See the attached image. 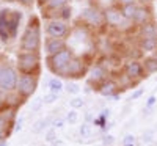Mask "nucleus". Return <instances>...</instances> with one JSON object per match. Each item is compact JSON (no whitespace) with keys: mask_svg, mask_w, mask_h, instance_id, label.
I'll list each match as a JSON object with an SVG mask.
<instances>
[{"mask_svg":"<svg viewBox=\"0 0 157 146\" xmlns=\"http://www.w3.org/2000/svg\"><path fill=\"white\" fill-rule=\"evenodd\" d=\"M19 47L22 52H39L41 49V27L38 17H32L25 32L21 36Z\"/></svg>","mask_w":157,"mask_h":146,"instance_id":"obj_1","label":"nucleus"},{"mask_svg":"<svg viewBox=\"0 0 157 146\" xmlns=\"http://www.w3.org/2000/svg\"><path fill=\"white\" fill-rule=\"evenodd\" d=\"M102 11H104L105 25H109V27H112L118 32H123V33H127L134 29V22L123 16V13L118 5H110L107 8H104Z\"/></svg>","mask_w":157,"mask_h":146,"instance_id":"obj_2","label":"nucleus"},{"mask_svg":"<svg viewBox=\"0 0 157 146\" xmlns=\"http://www.w3.org/2000/svg\"><path fill=\"white\" fill-rule=\"evenodd\" d=\"M17 71L19 74L38 75L41 71L39 52H21V54H17Z\"/></svg>","mask_w":157,"mask_h":146,"instance_id":"obj_3","label":"nucleus"},{"mask_svg":"<svg viewBox=\"0 0 157 146\" xmlns=\"http://www.w3.org/2000/svg\"><path fill=\"white\" fill-rule=\"evenodd\" d=\"M90 66L91 64L86 63L83 57L74 55L72 60L69 61V64L61 71V74L58 77L68 79V80H80V79H86L88 71H90Z\"/></svg>","mask_w":157,"mask_h":146,"instance_id":"obj_4","label":"nucleus"},{"mask_svg":"<svg viewBox=\"0 0 157 146\" xmlns=\"http://www.w3.org/2000/svg\"><path fill=\"white\" fill-rule=\"evenodd\" d=\"M72 57H74V52L69 47L57 52V54H54V55H47V60H46L47 61V68L58 77L61 74V71L69 64Z\"/></svg>","mask_w":157,"mask_h":146,"instance_id":"obj_5","label":"nucleus"},{"mask_svg":"<svg viewBox=\"0 0 157 146\" xmlns=\"http://www.w3.org/2000/svg\"><path fill=\"white\" fill-rule=\"evenodd\" d=\"M85 27H90V29H102L105 25V19H104V11H101L99 8L96 6H88L85 8L80 16H78Z\"/></svg>","mask_w":157,"mask_h":146,"instance_id":"obj_6","label":"nucleus"},{"mask_svg":"<svg viewBox=\"0 0 157 146\" xmlns=\"http://www.w3.org/2000/svg\"><path fill=\"white\" fill-rule=\"evenodd\" d=\"M38 88V75H30V74H21L17 79V86L16 93L25 101L35 94Z\"/></svg>","mask_w":157,"mask_h":146,"instance_id":"obj_7","label":"nucleus"},{"mask_svg":"<svg viewBox=\"0 0 157 146\" xmlns=\"http://www.w3.org/2000/svg\"><path fill=\"white\" fill-rule=\"evenodd\" d=\"M17 69H14L11 64H2L0 66V88L6 93L16 91L17 86Z\"/></svg>","mask_w":157,"mask_h":146,"instance_id":"obj_8","label":"nucleus"},{"mask_svg":"<svg viewBox=\"0 0 157 146\" xmlns=\"http://www.w3.org/2000/svg\"><path fill=\"white\" fill-rule=\"evenodd\" d=\"M110 75H112L110 71H109L101 61H98V63H94V64L90 66V71H88V75H86V82H88L90 85H93V90H94L101 82H104V80H105V79H109Z\"/></svg>","mask_w":157,"mask_h":146,"instance_id":"obj_9","label":"nucleus"},{"mask_svg":"<svg viewBox=\"0 0 157 146\" xmlns=\"http://www.w3.org/2000/svg\"><path fill=\"white\" fill-rule=\"evenodd\" d=\"M127 77H130L132 80L140 82L146 77L145 68H143V63L141 60H126L123 63V69H121Z\"/></svg>","mask_w":157,"mask_h":146,"instance_id":"obj_10","label":"nucleus"},{"mask_svg":"<svg viewBox=\"0 0 157 146\" xmlns=\"http://www.w3.org/2000/svg\"><path fill=\"white\" fill-rule=\"evenodd\" d=\"M94 91L98 93L99 96H102V98L116 99V98H118V93L121 91V88H120V83L116 82V79L109 77V79H105L104 82H101V83L94 88Z\"/></svg>","mask_w":157,"mask_h":146,"instance_id":"obj_11","label":"nucleus"},{"mask_svg":"<svg viewBox=\"0 0 157 146\" xmlns=\"http://www.w3.org/2000/svg\"><path fill=\"white\" fill-rule=\"evenodd\" d=\"M46 33L50 38H66L71 32H69L68 22L61 19H50L46 24Z\"/></svg>","mask_w":157,"mask_h":146,"instance_id":"obj_12","label":"nucleus"},{"mask_svg":"<svg viewBox=\"0 0 157 146\" xmlns=\"http://www.w3.org/2000/svg\"><path fill=\"white\" fill-rule=\"evenodd\" d=\"M149 21H152V11H151L149 5H141V3H138L137 11H135V16H134V19H132L134 25H135V27H140V25L146 24V22H149Z\"/></svg>","mask_w":157,"mask_h":146,"instance_id":"obj_13","label":"nucleus"},{"mask_svg":"<svg viewBox=\"0 0 157 146\" xmlns=\"http://www.w3.org/2000/svg\"><path fill=\"white\" fill-rule=\"evenodd\" d=\"M68 47V43L64 38H47L44 41V49H46V54L47 55H54L57 54V52L63 50Z\"/></svg>","mask_w":157,"mask_h":146,"instance_id":"obj_14","label":"nucleus"},{"mask_svg":"<svg viewBox=\"0 0 157 146\" xmlns=\"http://www.w3.org/2000/svg\"><path fill=\"white\" fill-rule=\"evenodd\" d=\"M69 2H71V0H47V3L43 6V11L46 13L47 17L50 16V13H54L50 19H58V11L61 8H64L66 5H69ZM44 13H43V14H44Z\"/></svg>","mask_w":157,"mask_h":146,"instance_id":"obj_15","label":"nucleus"},{"mask_svg":"<svg viewBox=\"0 0 157 146\" xmlns=\"http://www.w3.org/2000/svg\"><path fill=\"white\" fill-rule=\"evenodd\" d=\"M21 21H22V13L21 11H11V10H8V13H6V25H8V30H10L11 38H14L17 35Z\"/></svg>","mask_w":157,"mask_h":146,"instance_id":"obj_16","label":"nucleus"},{"mask_svg":"<svg viewBox=\"0 0 157 146\" xmlns=\"http://www.w3.org/2000/svg\"><path fill=\"white\" fill-rule=\"evenodd\" d=\"M137 47L143 54H154L157 52V38H138Z\"/></svg>","mask_w":157,"mask_h":146,"instance_id":"obj_17","label":"nucleus"},{"mask_svg":"<svg viewBox=\"0 0 157 146\" xmlns=\"http://www.w3.org/2000/svg\"><path fill=\"white\" fill-rule=\"evenodd\" d=\"M137 33L140 38H157V22L149 21L140 25V27H137Z\"/></svg>","mask_w":157,"mask_h":146,"instance_id":"obj_18","label":"nucleus"},{"mask_svg":"<svg viewBox=\"0 0 157 146\" xmlns=\"http://www.w3.org/2000/svg\"><path fill=\"white\" fill-rule=\"evenodd\" d=\"M57 116V112H52V115L46 116V118H39L38 121L33 123L32 126V134H41V132L47 127L52 126V121H54V118Z\"/></svg>","mask_w":157,"mask_h":146,"instance_id":"obj_19","label":"nucleus"},{"mask_svg":"<svg viewBox=\"0 0 157 146\" xmlns=\"http://www.w3.org/2000/svg\"><path fill=\"white\" fill-rule=\"evenodd\" d=\"M141 63H143V68H145L146 74H155L157 72V52L145 57L141 60Z\"/></svg>","mask_w":157,"mask_h":146,"instance_id":"obj_20","label":"nucleus"},{"mask_svg":"<svg viewBox=\"0 0 157 146\" xmlns=\"http://www.w3.org/2000/svg\"><path fill=\"white\" fill-rule=\"evenodd\" d=\"M6 13H8L6 8L0 11V39H2V41H8L11 38L8 25H6Z\"/></svg>","mask_w":157,"mask_h":146,"instance_id":"obj_21","label":"nucleus"},{"mask_svg":"<svg viewBox=\"0 0 157 146\" xmlns=\"http://www.w3.org/2000/svg\"><path fill=\"white\" fill-rule=\"evenodd\" d=\"M110 118V109H104L94 119H93V126H98L101 129H104L109 123H107V119Z\"/></svg>","mask_w":157,"mask_h":146,"instance_id":"obj_22","label":"nucleus"},{"mask_svg":"<svg viewBox=\"0 0 157 146\" xmlns=\"http://www.w3.org/2000/svg\"><path fill=\"white\" fill-rule=\"evenodd\" d=\"M64 90V83L61 80V77H54L49 80V91L55 93V94H60V93Z\"/></svg>","mask_w":157,"mask_h":146,"instance_id":"obj_23","label":"nucleus"},{"mask_svg":"<svg viewBox=\"0 0 157 146\" xmlns=\"http://www.w3.org/2000/svg\"><path fill=\"white\" fill-rule=\"evenodd\" d=\"M137 6H138V3H129V5H121V6H120V10H121L123 16H124L126 19L132 21V19H134V16H135Z\"/></svg>","mask_w":157,"mask_h":146,"instance_id":"obj_24","label":"nucleus"},{"mask_svg":"<svg viewBox=\"0 0 157 146\" xmlns=\"http://www.w3.org/2000/svg\"><path fill=\"white\" fill-rule=\"evenodd\" d=\"M91 134H93V124L91 123L83 121L80 126H78V135H80L82 138H88V137H91Z\"/></svg>","mask_w":157,"mask_h":146,"instance_id":"obj_25","label":"nucleus"},{"mask_svg":"<svg viewBox=\"0 0 157 146\" xmlns=\"http://www.w3.org/2000/svg\"><path fill=\"white\" fill-rule=\"evenodd\" d=\"M64 90H66V93H68V94L77 96L78 93L82 91V86L77 83V80H68V83L64 85Z\"/></svg>","mask_w":157,"mask_h":146,"instance_id":"obj_26","label":"nucleus"},{"mask_svg":"<svg viewBox=\"0 0 157 146\" xmlns=\"http://www.w3.org/2000/svg\"><path fill=\"white\" fill-rule=\"evenodd\" d=\"M71 17H72V8H71L69 5H66L64 8H61V10L58 11V19L68 22V21H71Z\"/></svg>","mask_w":157,"mask_h":146,"instance_id":"obj_27","label":"nucleus"},{"mask_svg":"<svg viewBox=\"0 0 157 146\" xmlns=\"http://www.w3.org/2000/svg\"><path fill=\"white\" fill-rule=\"evenodd\" d=\"M85 99L83 98H74V99H71L69 101V105H71V109H74V110H78V109H83L85 107Z\"/></svg>","mask_w":157,"mask_h":146,"instance_id":"obj_28","label":"nucleus"},{"mask_svg":"<svg viewBox=\"0 0 157 146\" xmlns=\"http://www.w3.org/2000/svg\"><path fill=\"white\" fill-rule=\"evenodd\" d=\"M64 118H66V123H69V124H77V121H78V112L74 110V109H71L66 115H64Z\"/></svg>","mask_w":157,"mask_h":146,"instance_id":"obj_29","label":"nucleus"},{"mask_svg":"<svg viewBox=\"0 0 157 146\" xmlns=\"http://www.w3.org/2000/svg\"><path fill=\"white\" fill-rule=\"evenodd\" d=\"M154 135H155V132L154 130H145L143 132V135H141V140H143V143L145 144H151V143H154Z\"/></svg>","mask_w":157,"mask_h":146,"instance_id":"obj_30","label":"nucleus"},{"mask_svg":"<svg viewBox=\"0 0 157 146\" xmlns=\"http://www.w3.org/2000/svg\"><path fill=\"white\" fill-rule=\"evenodd\" d=\"M46 141L47 143H55L57 141V129L55 127H49L47 132H46Z\"/></svg>","mask_w":157,"mask_h":146,"instance_id":"obj_31","label":"nucleus"},{"mask_svg":"<svg viewBox=\"0 0 157 146\" xmlns=\"http://www.w3.org/2000/svg\"><path fill=\"white\" fill-rule=\"evenodd\" d=\"M11 127H13V124L8 121V119L0 113V130H3V132H8L10 134V130H11Z\"/></svg>","mask_w":157,"mask_h":146,"instance_id":"obj_32","label":"nucleus"},{"mask_svg":"<svg viewBox=\"0 0 157 146\" xmlns=\"http://www.w3.org/2000/svg\"><path fill=\"white\" fill-rule=\"evenodd\" d=\"M64 124H66V118H64V116L61 118V116H58V115L54 118V121H52V127H55L57 130H58V129H63Z\"/></svg>","mask_w":157,"mask_h":146,"instance_id":"obj_33","label":"nucleus"},{"mask_svg":"<svg viewBox=\"0 0 157 146\" xmlns=\"http://www.w3.org/2000/svg\"><path fill=\"white\" fill-rule=\"evenodd\" d=\"M58 96H60V94H55V93H50V91H49L47 94L43 96V101H44V104L50 105V104H54V102L58 101Z\"/></svg>","mask_w":157,"mask_h":146,"instance_id":"obj_34","label":"nucleus"},{"mask_svg":"<svg viewBox=\"0 0 157 146\" xmlns=\"http://www.w3.org/2000/svg\"><path fill=\"white\" fill-rule=\"evenodd\" d=\"M115 140H116V138H115L112 134H105V135L102 137V144H104V146H113V144H115Z\"/></svg>","mask_w":157,"mask_h":146,"instance_id":"obj_35","label":"nucleus"},{"mask_svg":"<svg viewBox=\"0 0 157 146\" xmlns=\"http://www.w3.org/2000/svg\"><path fill=\"white\" fill-rule=\"evenodd\" d=\"M155 104H157V98H155V94H151L145 102V110H151Z\"/></svg>","mask_w":157,"mask_h":146,"instance_id":"obj_36","label":"nucleus"},{"mask_svg":"<svg viewBox=\"0 0 157 146\" xmlns=\"http://www.w3.org/2000/svg\"><path fill=\"white\" fill-rule=\"evenodd\" d=\"M43 105H44L43 98H36V99L33 101V104H32V112H38V110H41Z\"/></svg>","mask_w":157,"mask_h":146,"instance_id":"obj_37","label":"nucleus"},{"mask_svg":"<svg viewBox=\"0 0 157 146\" xmlns=\"http://www.w3.org/2000/svg\"><path fill=\"white\" fill-rule=\"evenodd\" d=\"M143 94H145V88H137L135 91H132V94H130V99H129V101H137V99H140Z\"/></svg>","mask_w":157,"mask_h":146,"instance_id":"obj_38","label":"nucleus"},{"mask_svg":"<svg viewBox=\"0 0 157 146\" xmlns=\"http://www.w3.org/2000/svg\"><path fill=\"white\" fill-rule=\"evenodd\" d=\"M130 143H135V137H134L132 134L124 135V138H123V144H130Z\"/></svg>","mask_w":157,"mask_h":146,"instance_id":"obj_39","label":"nucleus"},{"mask_svg":"<svg viewBox=\"0 0 157 146\" xmlns=\"http://www.w3.org/2000/svg\"><path fill=\"white\" fill-rule=\"evenodd\" d=\"M115 2L118 6H121V5H129V3H137V0H115Z\"/></svg>","mask_w":157,"mask_h":146,"instance_id":"obj_40","label":"nucleus"},{"mask_svg":"<svg viewBox=\"0 0 157 146\" xmlns=\"http://www.w3.org/2000/svg\"><path fill=\"white\" fill-rule=\"evenodd\" d=\"M16 2H19V3L24 5V6H32L35 0H16Z\"/></svg>","mask_w":157,"mask_h":146,"instance_id":"obj_41","label":"nucleus"},{"mask_svg":"<svg viewBox=\"0 0 157 146\" xmlns=\"http://www.w3.org/2000/svg\"><path fill=\"white\" fill-rule=\"evenodd\" d=\"M22 123H24V118H19V121H14V129L21 130L22 129Z\"/></svg>","mask_w":157,"mask_h":146,"instance_id":"obj_42","label":"nucleus"},{"mask_svg":"<svg viewBox=\"0 0 157 146\" xmlns=\"http://www.w3.org/2000/svg\"><path fill=\"white\" fill-rule=\"evenodd\" d=\"M6 107H8L6 101H5V99H0V112H2V110H5Z\"/></svg>","mask_w":157,"mask_h":146,"instance_id":"obj_43","label":"nucleus"},{"mask_svg":"<svg viewBox=\"0 0 157 146\" xmlns=\"http://www.w3.org/2000/svg\"><path fill=\"white\" fill-rule=\"evenodd\" d=\"M8 137V132H3V130H0V141H3L5 138Z\"/></svg>","mask_w":157,"mask_h":146,"instance_id":"obj_44","label":"nucleus"},{"mask_svg":"<svg viewBox=\"0 0 157 146\" xmlns=\"http://www.w3.org/2000/svg\"><path fill=\"white\" fill-rule=\"evenodd\" d=\"M137 2H138V3H141V5H149V3L152 2V0H137Z\"/></svg>","mask_w":157,"mask_h":146,"instance_id":"obj_45","label":"nucleus"},{"mask_svg":"<svg viewBox=\"0 0 157 146\" xmlns=\"http://www.w3.org/2000/svg\"><path fill=\"white\" fill-rule=\"evenodd\" d=\"M36 2H38L39 5H41V6H44V5L47 3V0H36Z\"/></svg>","mask_w":157,"mask_h":146,"instance_id":"obj_46","label":"nucleus"},{"mask_svg":"<svg viewBox=\"0 0 157 146\" xmlns=\"http://www.w3.org/2000/svg\"><path fill=\"white\" fill-rule=\"evenodd\" d=\"M0 146H8V141L3 140V141H0Z\"/></svg>","mask_w":157,"mask_h":146,"instance_id":"obj_47","label":"nucleus"},{"mask_svg":"<svg viewBox=\"0 0 157 146\" xmlns=\"http://www.w3.org/2000/svg\"><path fill=\"white\" fill-rule=\"evenodd\" d=\"M123 146H137L135 143H130V144H123Z\"/></svg>","mask_w":157,"mask_h":146,"instance_id":"obj_48","label":"nucleus"},{"mask_svg":"<svg viewBox=\"0 0 157 146\" xmlns=\"http://www.w3.org/2000/svg\"><path fill=\"white\" fill-rule=\"evenodd\" d=\"M5 2H10L11 3V2H16V0H5Z\"/></svg>","mask_w":157,"mask_h":146,"instance_id":"obj_49","label":"nucleus"},{"mask_svg":"<svg viewBox=\"0 0 157 146\" xmlns=\"http://www.w3.org/2000/svg\"><path fill=\"white\" fill-rule=\"evenodd\" d=\"M0 2H2V0H0Z\"/></svg>","mask_w":157,"mask_h":146,"instance_id":"obj_50","label":"nucleus"}]
</instances>
